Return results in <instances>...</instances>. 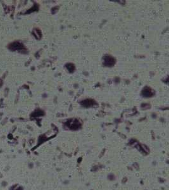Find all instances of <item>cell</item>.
<instances>
[{"label":"cell","mask_w":169,"mask_h":190,"mask_svg":"<svg viewBox=\"0 0 169 190\" xmlns=\"http://www.w3.org/2000/svg\"><path fill=\"white\" fill-rule=\"evenodd\" d=\"M81 103L85 107H90V106H93L94 104H96L94 100H91V99H87V100H84Z\"/></svg>","instance_id":"3957f363"},{"label":"cell","mask_w":169,"mask_h":190,"mask_svg":"<svg viewBox=\"0 0 169 190\" xmlns=\"http://www.w3.org/2000/svg\"><path fill=\"white\" fill-rule=\"evenodd\" d=\"M153 95V93L149 88H145L142 91V95L144 97H151Z\"/></svg>","instance_id":"7a4b0ae2"},{"label":"cell","mask_w":169,"mask_h":190,"mask_svg":"<svg viewBox=\"0 0 169 190\" xmlns=\"http://www.w3.org/2000/svg\"><path fill=\"white\" fill-rule=\"evenodd\" d=\"M115 61L114 58L112 57L109 55H106L103 58V63L104 65H106V66L108 67H111L114 65Z\"/></svg>","instance_id":"6da1fadb"},{"label":"cell","mask_w":169,"mask_h":190,"mask_svg":"<svg viewBox=\"0 0 169 190\" xmlns=\"http://www.w3.org/2000/svg\"><path fill=\"white\" fill-rule=\"evenodd\" d=\"M66 67H67L68 70H69L70 72L72 73L74 71L75 67H74V65L73 64H72V63H69V64L66 65Z\"/></svg>","instance_id":"277c9868"}]
</instances>
